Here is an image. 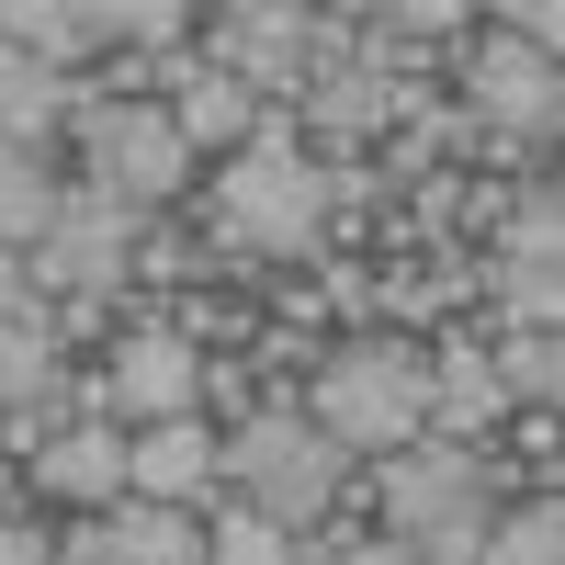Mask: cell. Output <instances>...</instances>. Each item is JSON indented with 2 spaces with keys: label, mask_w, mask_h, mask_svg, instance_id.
<instances>
[{
  "label": "cell",
  "mask_w": 565,
  "mask_h": 565,
  "mask_svg": "<svg viewBox=\"0 0 565 565\" xmlns=\"http://www.w3.org/2000/svg\"><path fill=\"white\" fill-rule=\"evenodd\" d=\"M215 476H226V498H238V509H260L271 532H306L317 509H328V487L351 476V452L328 441L306 407H260L238 441H215Z\"/></svg>",
  "instance_id": "6da1fadb"
},
{
  "label": "cell",
  "mask_w": 565,
  "mask_h": 565,
  "mask_svg": "<svg viewBox=\"0 0 565 565\" xmlns=\"http://www.w3.org/2000/svg\"><path fill=\"white\" fill-rule=\"evenodd\" d=\"M193 68L238 79L249 103H306V0H204Z\"/></svg>",
  "instance_id": "7a4b0ae2"
},
{
  "label": "cell",
  "mask_w": 565,
  "mask_h": 565,
  "mask_svg": "<svg viewBox=\"0 0 565 565\" xmlns=\"http://www.w3.org/2000/svg\"><path fill=\"white\" fill-rule=\"evenodd\" d=\"M136 215L125 193H90V181H57V226L23 249L34 295H125V260H136Z\"/></svg>",
  "instance_id": "3957f363"
},
{
  "label": "cell",
  "mask_w": 565,
  "mask_h": 565,
  "mask_svg": "<svg viewBox=\"0 0 565 565\" xmlns=\"http://www.w3.org/2000/svg\"><path fill=\"white\" fill-rule=\"evenodd\" d=\"M452 103L463 114H487V125H521V136H565V68H543L532 45H509L476 23V45H463V68H452Z\"/></svg>",
  "instance_id": "277c9868"
},
{
  "label": "cell",
  "mask_w": 565,
  "mask_h": 565,
  "mask_svg": "<svg viewBox=\"0 0 565 565\" xmlns=\"http://www.w3.org/2000/svg\"><path fill=\"white\" fill-rule=\"evenodd\" d=\"M23 498H34V521H103V509L125 498V430H114V418L57 430L23 463Z\"/></svg>",
  "instance_id": "5b68a950"
},
{
  "label": "cell",
  "mask_w": 565,
  "mask_h": 565,
  "mask_svg": "<svg viewBox=\"0 0 565 565\" xmlns=\"http://www.w3.org/2000/svg\"><path fill=\"white\" fill-rule=\"evenodd\" d=\"M306 418L328 441H340L351 463H373V452H396V441H418V407L385 385V373H373L362 351H328V373L306 385Z\"/></svg>",
  "instance_id": "8992f818"
},
{
  "label": "cell",
  "mask_w": 565,
  "mask_h": 565,
  "mask_svg": "<svg viewBox=\"0 0 565 565\" xmlns=\"http://www.w3.org/2000/svg\"><path fill=\"white\" fill-rule=\"evenodd\" d=\"M463 487L487 509H521V498H565V407H509L498 430L463 452Z\"/></svg>",
  "instance_id": "52a82bcc"
},
{
  "label": "cell",
  "mask_w": 565,
  "mask_h": 565,
  "mask_svg": "<svg viewBox=\"0 0 565 565\" xmlns=\"http://www.w3.org/2000/svg\"><path fill=\"white\" fill-rule=\"evenodd\" d=\"M193 351L170 340V328H125L103 351V418L114 430H148V418H193Z\"/></svg>",
  "instance_id": "ba28073f"
},
{
  "label": "cell",
  "mask_w": 565,
  "mask_h": 565,
  "mask_svg": "<svg viewBox=\"0 0 565 565\" xmlns=\"http://www.w3.org/2000/svg\"><path fill=\"white\" fill-rule=\"evenodd\" d=\"M125 498L215 509V498H226V476H215V430H204V418H148V430H125Z\"/></svg>",
  "instance_id": "9c48e42d"
},
{
  "label": "cell",
  "mask_w": 565,
  "mask_h": 565,
  "mask_svg": "<svg viewBox=\"0 0 565 565\" xmlns=\"http://www.w3.org/2000/svg\"><path fill=\"white\" fill-rule=\"evenodd\" d=\"M0 34H12L34 68H57V79H79V68H103V57H114L103 0H0Z\"/></svg>",
  "instance_id": "30bf717a"
},
{
  "label": "cell",
  "mask_w": 565,
  "mask_h": 565,
  "mask_svg": "<svg viewBox=\"0 0 565 565\" xmlns=\"http://www.w3.org/2000/svg\"><path fill=\"white\" fill-rule=\"evenodd\" d=\"M170 340L193 351V362H226V351H249V328H260V271H215L193 282V295H170Z\"/></svg>",
  "instance_id": "8fae6325"
},
{
  "label": "cell",
  "mask_w": 565,
  "mask_h": 565,
  "mask_svg": "<svg viewBox=\"0 0 565 565\" xmlns=\"http://www.w3.org/2000/svg\"><path fill=\"white\" fill-rule=\"evenodd\" d=\"M103 554H114V565H204V509L114 498V509H103Z\"/></svg>",
  "instance_id": "7c38bea8"
},
{
  "label": "cell",
  "mask_w": 565,
  "mask_h": 565,
  "mask_svg": "<svg viewBox=\"0 0 565 565\" xmlns=\"http://www.w3.org/2000/svg\"><path fill=\"white\" fill-rule=\"evenodd\" d=\"M170 125H181V148H193V159L215 170V159H238V148H249V125H260V103H249L238 79H215V68H193V79L170 90Z\"/></svg>",
  "instance_id": "4fadbf2b"
},
{
  "label": "cell",
  "mask_w": 565,
  "mask_h": 565,
  "mask_svg": "<svg viewBox=\"0 0 565 565\" xmlns=\"http://www.w3.org/2000/svg\"><path fill=\"white\" fill-rule=\"evenodd\" d=\"M476 565H565V498H521V509H498Z\"/></svg>",
  "instance_id": "5bb4252c"
},
{
  "label": "cell",
  "mask_w": 565,
  "mask_h": 565,
  "mask_svg": "<svg viewBox=\"0 0 565 565\" xmlns=\"http://www.w3.org/2000/svg\"><path fill=\"white\" fill-rule=\"evenodd\" d=\"M260 407H282V396H260V373H249L238 351H226V362H204V373H193V418H204L215 441H238V430H249Z\"/></svg>",
  "instance_id": "9a60e30c"
},
{
  "label": "cell",
  "mask_w": 565,
  "mask_h": 565,
  "mask_svg": "<svg viewBox=\"0 0 565 565\" xmlns=\"http://www.w3.org/2000/svg\"><path fill=\"white\" fill-rule=\"evenodd\" d=\"M57 373H68V351L45 340V306H23L12 328H0V396H45Z\"/></svg>",
  "instance_id": "2e32d148"
},
{
  "label": "cell",
  "mask_w": 565,
  "mask_h": 565,
  "mask_svg": "<svg viewBox=\"0 0 565 565\" xmlns=\"http://www.w3.org/2000/svg\"><path fill=\"white\" fill-rule=\"evenodd\" d=\"M0 565H57V532L45 521H0Z\"/></svg>",
  "instance_id": "e0dca14e"
},
{
  "label": "cell",
  "mask_w": 565,
  "mask_h": 565,
  "mask_svg": "<svg viewBox=\"0 0 565 565\" xmlns=\"http://www.w3.org/2000/svg\"><path fill=\"white\" fill-rule=\"evenodd\" d=\"M23 306H34V282H23V260H12V249H0V328H12Z\"/></svg>",
  "instance_id": "ac0fdd59"
},
{
  "label": "cell",
  "mask_w": 565,
  "mask_h": 565,
  "mask_svg": "<svg viewBox=\"0 0 565 565\" xmlns=\"http://www.w3.org/2000/svg\"><path fill=\"white\" fill-rule=\"evenodd\" d=\"M340 565H407V543H385V532H373V543H351Z\"/></svg>",
  "instance_id": "d6986e66"
}]
</instances>
